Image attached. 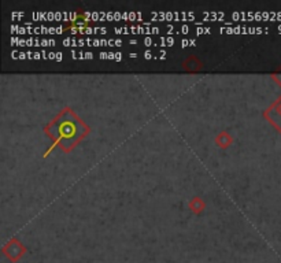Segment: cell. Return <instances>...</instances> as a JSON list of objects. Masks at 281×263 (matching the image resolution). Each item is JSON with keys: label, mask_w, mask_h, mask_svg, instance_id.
I'll use <instances>...</instances> for the list:
<instances>
[{"label": "cell", "mask_w": 281, "mask_h": 263, "mask_svg": "<svg viewBox=\"0 0 281 263\" xmlns=\"http://www.w3.org/2000/svg\"><path fill=\"white\" fill-rule=\"evenodd\" d=\"M44 132L53 140V145L44 154L46 158L55 148V145H59L62 151L66 152L73 150L74 145H77L80 140H83L89 133V128L69 107H66L65 110H62V113L56 115V118H53L47 125Z\"/></svg>", "instance_id": "cell-1"}, {"label": "cell", "mask_w": 281, "mask_h": 263, "mask_svg": "<svg viewBox=\"0 0 281 263\" xmlns=\"http://www.w3.org/2000/svg\"><path fill=\"white\" fill-rule=\"evenodd\" d=\"M26 252V248L22 245V243L18 239H11L7 244L3 247V254L7 256L11 262H18L23 254Z\"/></svg>", "instance_id": "cell-2"}, {"label": "cell", "mask_w": 281, "mask_h": 263, "mask_svg": "<svg viewBox=\"0 0 281 263\" xmlns=\"http://www.w3.org/2000/svg\"><path fill=\"white\" fill-rule=\"evenodd\" d=\"M263 115L266 120L281 133V96L270 105V107L263 113Z\"/></svg>", "instance_id": "cell-3"}, {"label": "cell", "mask_w": 281, "mask_h": 263, "mask_svg": "<svg viewBox=\"0 0 281 263\" xmlns=\"http://www.w3.org/2000/svg\"><path fill=\"white\" fill-rule=\"evenodd\" d=\"M182 68L188 71H198L202 69V62L196 58V56H190L188 59L182 63Z\"/></svg>", "instance_id": "cell-4"}, {"label": "cell", "mask_w": 281, "mask_h": 263, "mask_svg": "<svg viewBox=\"0 0 281 263\" xmlns=\"http://www.w3.org/2000/svg\"><path fill=\"white\" fill-rule=\"evenodd\" d=\"M215 143L221 148H227L232 144V137L228 135V132H221L220 135L215 137Z\"/></svg>", "instance_id": "cell-5"}, {"label": "cell", "mask_w": 281, "mask_h": 263, "mask_svg": "<svg viewBox=\"0 0 281 263\" xmlns=\"http://www.w3.org/2000/svg\"><path fill=\"white\" fill-rule=\"evenodd\" d=\"M188 206H190V209L193 211L195 214H200V212L203 211V209L206 207L205 202H203L200 197H193V199H192V200L190 202V204H188Z\"/></svg>", "instance_id": "cell-6"}, {"label": "cell", "mask_w": 281, "mask_h": 263, "mask_svg": "<svg viewBox=\"0 0 281 263\" xmlns=\"http://www.w3.org/2000/svg\"><path fill=\"white\" fill-rule=\"evenodd\" d=\"M47 15H48V13H43V11H38V21H48L47 19Z\"/></svg>", "instance_id": "cell-7"}, {"label": "cell", "mask_w": 281, "mask_h": 263, "mask_svg": "<svg viewBox=\"0 0 281 263\" xmlns=\"http://www.w3.org/2000/svg\"><path fill=\"white\" fill-rule=\"evenodd\" d=\"M129 21H130V22H136V21H137V13H135V11H130V13H129Z\"/></svg>", "instance_id": "cell-8"}, {"label": "cell", "mask_w": 281, "mask_h": 263, "mask_svg": "<svg viewBox=\"0 0 281 263\" xmlns=\"http://www.w3.org/2000/svg\"><path fill=\"white\" fill-rule=\"evenodd\" d=\"M273 80L281 87V73H276V74H273Z\"/></svg>", "instance_id": "cell-9"}, {"label": "cell", "mask_w": 281, "mask_h": 263, "mask_svg": "<svg viewBox=\"0 0 281 263\" xmlns=\"http://www.w3.org/2000/svg\"><path fill=\"white\" fill-rule=\"evenodd\" d=\"M154 44V41H152V38L150 37V36H147V37L144 38V45L145 47H150V45Z\"/></svg>", "instance_id": "cell-10"}, {"label": "cell", "mask_w": 281, "mask_h": 263, "mask_svg": "<svg viewBox=\"0 0 281 263\" xmlns=\"http://www.w3.org/2000/svg\"><path fill=\"white\" fill-rule=\"evenodd\" d=\"M100 17V11L98 13V11H92V21H98Z\"/></svg>", "instance_id": "cell-11"}, {"label": "cell", "mask_w": 281, "mask_h": 263, "mask_svg": "<svg viewBox=\"0 0 281 263\" xmlns=\"http://www.w3.org/2000/svg\"><path fill=\"white\" fill-rule=\"evenodd\" d=\"M166 44L167 47H172V45L175 44V38L172 37V36H169V37L166 38Z\"/></svg>", "instance_id": "cell-12"}, {"label": "cell", "mask_w": 281, "mask_h": 263, "mask_svg": "<svg viewBox=\"0 0 281 263\" xmlns=\"http://www.w3.org/2000/svg\"><path fill=\"white\" fill-rule=\"evenodd\" d=\"M106 19H108V21H114V13H113V11H107Z\"/></svg>", "instance_id": "cell-13"}, {"label": "cell", "mask_w": 281, "mask_h": 263, "mask_svg": "<svg viewBox=\"0 0 281 263\" xmlns=\"http://www.w3.org/2000/svg\"><path fill=\"white\" fill-rule=\"evenodd\" d=\"M25 15V13L23 11H21V13H11V17L16 19V18H21V17H23Z\"/></svg>", "instance_id": "cell-14"}, {"label": "cell", "mask_w": 281, "mask_h": 263, "mask_svg": "<svg viewBox=\"0 0 281 263\" xmlns=\"http://www.w3.org/2000/svg\"><path fill=\"white\" fill-rule=\"evenodd\" d=\"M62 18H63V13L56 11V13H55V19H56V21H62Z\"/></svg>", "instance_id": "cell-15"}, {"label": "cell", "mask_w": 281, "mask_h": 263, "mask_svg": "<svg viewBox=\"0 0 281 263\" xmlns=\"http://www.w3.org/2000/svg\"><path fill=\"white\" fill-rule=\"evenodd\" d=\"M173 18H175V14H173V13H170V11L165 14V19H167V21H172Z\"/></svg>", "instance_id": "cell-16"}, {"label": "cell", "mask_w": 281, "mask_h": 263, "mask_svg": "<svg viewBox=\"0 0 281 263\" xmlns=\"http://www.w3.org/2000/svg\"><path fill=\"white\" fill-rule=\"evenodd\" d=\"M71 40H73V38H70V37H66L65 38V40H63V45H65V47H70V43H71Z\"/></svg>", "instance_id": "cell-17"}, {"label": "cell", "mask_w": 281, "mask_h": 263, "mask_svg": "<svg viewBox=\"0 0 281 263\" xmlns=\"http://www.w3.org/2000/svg\"><path fill=\"white\" fill-rule=\"evenodd\" d=\"M190 32V28H188V25H182L181 26V33H184V35H187Z\"/></svg>", "instance_id": "cell-18"}, {"label": "cell", "mask_w": 281, "mask_h": 263, "mask_svg": "<svg viewBox=\"0 0 281 263\" xmlns=\"http://www.w3.org/2000/svg\"><path fill=\"white\" fill-rule=\"evenodd\" d=\"M190 44H191V43H190V40H188V38H184V40L181 41V47H182V48L188 47Z\"/></svg>", "instance_id": "cell-19"}, {"label": "cell", "mask_w": 281, "mask_h": 263, "mask_svg": "<svg viewBox=\"0 0 281 263\" xmlns=\"http://www.w3.org/2000/svg\"><path fill=\"white\" fill-rule=\"evenodd\" d=\"M122 18V14L120 13V11H115L114 13V21H120Z\"/></svg>", "instance_id": "cell-20"}, {"label": "cell", "mask_w": 281, "mask_h": 263, "mask_svg": "<svg viewBox=\"0 0 281 263\" xmlns=\"http://www.w3.org/2000/svg\"><path fill=\"white\" fill-rule=\"evenodd\" d=\"M47 19H48V21H53V19H55V13L50 11V13H48V15H47Z\"/></svg>", "instance_id": "cell-21"}, {"label": "cell", "mask_w": 281, "mask_h": 263, "mask_svg": "<svg viewBox=\"0 0 281 263\" xmlns=\"http://www.w3.org/2000/svg\"><path fill=\"white\" fill-rule=\"evenodd\" d=\"M17 45H19V47L26 45V40H25V38H18V43H17Z\"/></svg>", "instance_id": "cell-22"}, {"label": "cell", "mask_w": 281, "mask_h": 263, "mask_svg": "<svg viewBox=\"0 0 281 263\" xmlns=\"http://www.w3.org/2000/svg\"><path fill=\"white\" fill-rule=\"evenodd\" d=\"M144 58H145V59H151V58H152V53L150 51V50H147V51H145Z\"/></svg>", "instance_id": "cell-23"}, {"label": "cell", "mask_w": 281, "mask_h": 263, "mask_svg": "<svg viewBox=\"0 0 281 263\" xmlns=\"http://www.w3.org/2000/svg\"><path fill=\"white\" fill-rule=\"evenodd\" d=\"M41 45H43L44 48H46V47H48V45H50V40H47V38H43V40H41Z\"/></svg>", "instance_id": "cell-24"}, {"label": "cell", "mask_w": 281, "mask_h": 263, "mask_svg": "<svg viewBox=\"0 0 281 263\" xmlns=\"http://www.w3.org/2000/svg\"><path fill=\"white\" fill-rule=\"evenodd\" d=\"M93 33V28L91 26H87V29H85V35H92Z\"/></svg>", "instance_id": "cell-25"}, {"label": "cell", "mask_w": 281, "mask_h": 263, "mask_svg": "<svg viewBox=\"0 0 281 263\" xmlns=\"http://www.w3.org/2000/svg\"><path fill=\"white\" fill-rule=\"evenodd\" d=\"M40 33H48V28H46L44 25L40 26Z\"/></svg>", "instance_id": "cell-26"}, {"label": "cell", "mask_w": 281, "mask_h": 263, "mask_svg": "<svg viewBox=\"0 0 281 263\" xmlns=\"http://www.w3.org/2000/svg\"><path fill=\"white\" fill-rule=\"evenodd\" d=\"M93 58V53L91 51H88V53H85V59H92Z\"/></svg>", "instance_id": "cell-27"}, {"label": "cell", "mask_w": 281, "mask_h": 263, "mask_svg": "<svg viewBox=\"0 0 281 263\" xmlns=\"http://www.w3.org/2000/svg\"><path fill=\"white\" fill-rule=\"evenodd\" d=\"M240 17H242V14H240V13H233V14H232V18H233L235 21H237Z\"/></svg>", "instance_id": "cell-28"}, {"label": "cell", "mask_w": 281, "mask_h": 263, "mask_svg": "<svg viewBox=\"0 0 281 263\" xmlns=\"http://www.w3.org/2000/svg\"><path fill=\"white\" fill-rule=\"evenodd\" d=\"M100 59H108V53H100Z\"/></svg>", "instance_id": "cell-29"}, {"label": "cell", "mask_w": 281, "mask_h": 263, "mask_svg": "<svg viewBox=\"0 0 281 263\" xmlns=\"http://www.w3.org/2000/svg\"><path fill=\"white\" fill-rule=\"evenodd\" d=\"M187 18H188V19H193V18H195V14H193L192 11H188V13H187Z\"/></svg>", "instance_id": "cell-30"}, {"label": "cell", "mask_w": 281, "mask_h": 263, "mask_svg": "<svg viewBox=\"0 0 281 263\" xmlns=\"http://www.w3.org/2000/svg\"><path fill=\"white\" fill-rule=\"evenodd\" d=\"M203 33H205V29H203V28H202V26H199L198 29H196V35H203Z\"/></svg>", "instance_id": "cell-31"}, {"label": "cell", "mask_w": 281, "mask_h": 263, "mask_svg": "<svg viewBox=\"0 0 281 263\" xmlns=\"http://www.w3.org/2000/svg\"><path fill=\"white\" fill-rule=\"evenodd\" d=\"M151 33H154V35L159 33V28H157V26H152V28H151Z\"/></svg>", "instance_id": "cell-32"}, {"label": "cell", "mask_w": 281, "mask_h": 263, "mask_svg": "<svg viewBox=\"0 0 281 263\" xmlns=\"http://www.w3.org/2000/svg\"><path fill=\"white\" fill-rule=\"evenodd\" d=\"M114 32L117 35H121V33H123V28H114Z\"/></svg>", "instance_id": "cell-33"}, {"label": "cell", "mask_w": 281, "mask_h": 263, "mask_svg": "<svg viewBox=\"0 0 281 263\" xmlns=\"http://www.w3.org/2000/svg\"><path fill=\"white\" fill-rule=\"evenodd\" d=\"M115 60H122V53H115Z\"/></svg>", "instance_id": "cell-34"}, {"label": "cell", "mask_w": 281, "mask_h": 263, "mask_svg": "<svg viewBox=\"0 0 281 263\" xmlns=\"http://www.w3.org/2000/svg\"><path fill=\"white\" fill-rule=\"evenodd\" d=\"M122 19H125V21H126V19H129V13H126V11H125V13H122Z\"/></svg>", "instance_id": "cell-35"}, {"label": "cell", "mask_w": 281, "mask_h": 263, "mask_svg": "<svg viewBox=\"0 0 281 263\" xmlns=\"http://www.w3.org/2000/svg\"><path fill=\"white\" fill-rule=\"evenodd\" d=\"M62 55H63L62 53H56V58H55V60H56V62H61V60H62Z\"/></svg>", "instance_id": "cell-36"}, {"label": "cell", "mask_w": 281, "mask_h": 263, "mask_svg": "<svg viewBox=\"0 0 281 263\" xmlns=\"http://www.w3.org/2000/svg\"><path fill=\"white\" fill-rule=\"evenodd\" d=\"M26 45H28V47H32V45H35L33 44V38H28V40H26Z\"/></svg>", "instance_id": "cell-37"}, {"label": "cell", "mask_w": 281, "mask_h": 263, "mask_svg": "<svg viewBox=\"0 0 281 263\" xmlns=\"http://www.w3.org/2000/svg\"><path fill=\"white\" fill-rule=\"evenodd\" d=\"M32 17H33V19H35V21H38V13H37V11H33V14H32Z\"/></svg>", "instance_id": "cell-38"}, {"label": "cell", "mask_w": 281, "mask_h": 263, "mask_svg": "<svg viewBox=\"0 0 281 263\" xmlns=\"http://www.w3.org/2000/svg\"><path fill=\"white\" fill-rule=\"evenodd\" d=\"M92 45H95V47H99V45H102L100 44V40L95 38V40H93V43H92Z\"/></svg>", "instance_id": "cell-39"}, {"label": "cell", "mask_w": 281, "mask_h": 263, "mask_svg": "<svg viewBox=\"0 0 281 263\" xmlns=\"http://www.w3.org/2000/svg\"><path fill=\"white\" fill-rule=\"evenodd\" d=\"M41 56H43V59H44V60L48 59V53H47L46 50H43V53H41Z\"/></svg>", "instance_id": "cell-40"}, {"label": "cell", "mask_w": 281, "mask_h": 263, "mask_svg": "<svg viewBox=\"0 0 281 263\" xmlns=\"http://www.w3.org/2000/svg\"><path fill=\"white\" fill-rule=\"evenodd\" d=\"M160 45H162V47H166V38L165 37H160Z\"/></svg>", "instance_id": "cell-41"}, {"label": "cell", "mask_w": 281, "mask_h": 263, "mask_svg": "<svg viewBox=\"0 0 281 263\" xmlns=\"http://www.w3.org/2000/svg\"><path fill=\"white\" fill-rule=\"evenodd\" d=\"M55 58H56V53H48V59H55Z\"/></svg>", "instance_id": "cell-42"}, {"label": "cell", "mask_w": 281, "mask_h": 263, "mask_svg": "<svg viewBox=\"0 0 281 263\" xmlns=\"http://www.w3.org/2000/svg\"><path fill=\"white\" fill-rule=\"evenodd\" d=\"M261 18H262L261 13H255V14H254V19H261Z\"/></svg>", "instance_id": "cell-43"}, {"label": "cell", "mask_w": 281, "mask_h": 263, "mask_svg": "<svg viewBox=\"0 0 281 263\" xmlns=\"http://www.w3.org/2000/svg\"><path fill=\"white\" fill-rule=\"evenodd\" d=\"M62 32H63V26H58V28H56V35H61Z\"/></svg>", "instance_id": "cell-44"}, {"label": "cell", "mask_w": 281, "mask_h": 263, "mask_svg": "<svg viewBox=\"0 0 281 263\" xmlns=\"http://www.w3.org/2000/svg\"><path fill=\"white\" fill-rule=\"evenodd\" d=\"M108 59H114L115 60V53H108Z\"/></svg>", "instance_id": "cell-45"}, {"label": "cell", "mask_w": 281, "mask_h": 263, "mask_svg": "<svg viewBox=\"0 0 281 263\" xmlns=\"http://www.w3.org/2000/svg\"><path fill=\"white\" fill-rule=\"evenodd\" d=\"M28 58V55L25 53H19V59H26Z\"/></svg>", "instance_id": "cell-46"}, {"label": "cell", "mask_w": 281, "mask_h": 263, "mask_svg": "<svg viewBox=\"0 0 281 263\" xmlns=\"http://www.w3.org/2000/svg\"><path fill=\"white\" fill-rule=\"evenodd\" d=\"M210 17H211V19H217V18H218V13H211V14H210Z\"/></svg>", "instance_id": "cell-47"}, {"label": "cell", "mask_w": 281, "mask_h": 263, "mask_svg": "<svg viewBox=\"0 0 281 263\" xmlns=\"http://www.w3.org/2000/svg\"><path fill=\"white\" fill-rule=\"evenodd\" d=\"M115 45H117V47H121V45H122V40H120V38H117V40H115Z\"/></svg>", "instance_id": "cell-48"}, {"label": "cell", "mask_w": 281, "mask_h": 263, "mask_svg": "<svg viewBox=\"0 0 281 263\" xmlns=\"http://www.w3.org/2000/svg\"><path fill=\"white\" fill-rule=\"evenodd\" d=\"M43 56H41V53H35V59H41Z\"/></svg>", "instance_id": "cell-49"}, {"label": "cell", "mask_w": 281, "mask_h": 263, "mask_svg": "<svg viewBox=\"0 0 281 263\" xmlns=\"http://www.w3.org/2000/svg\"><path fill=\"white\" fill-rule=\"evenodd\" d=\"M71 55H73V59H77V53H76V50H74V48L71 50Z\"/></svg>", "instance_id": "cell-50"}, {"label": "cell", "mask_w": 281, "mask_h": 263, "mask_svg": "<svg viewBox=\"0 0 281 263\" xmlns=\"http://www.w3.org/2000/svg\"><path fill=\"white\" fill-rule=\"evenodd\" d=\"M84 43H85V40H83V38H80V40H78V45H80V47H83V45H85Z\"/></svg>", "instance_id": "cell-51"}, {"label": "cell", "mask_w": 281, "mask_h": 263, "mask_svg": "<svg viewBox=\"0 0 281 263\" xmlns=\"http://www.w3.org/2000/svg\"><path fill=\"white\" fill-rule=\"evenodd\" d=\"M227 32H228L229 35H232V33H235V29H233V28H228V29H227Z\"/></svg>", "instance_id": "cell-52"}, {"label": "cell", "mask_w": 281, "mask_h": 263, "mask_svg": "<svg viewBox=\"0 0 281 263\" xmlns=\"http://www.w3.org/2000/svg\"><path fill=\"white\" fill-rule=\"evenodd\" d=\"M173 30V25H167V33H170Z\"/></svg>", "instance_id": "cell-53"}, {"label": "cell", "mask_w": 281, "mask_h": 263, "mask_svg": "<svg viewBox=\"0 0 281 263\" xmlns=\"http://www.w3.org/2000/svg\"><path fill=\"white\" fill-rule=\"evenodd\" d=\"M190 43H191V47H195V45H196V41H195V40H193V38H192V40H190Z\"/></svg>", "instance_id": "cell-54"}, {"label": "cell", "mask_w": 281, "mask_h": 263, "mask_svg": "<svg viewBox=\"0 0 281 263\" xmlns=\"http://www.w3.org/2000/svg\"><path fill=\"white\" fill-rule=\"evenodd\" d=\"M141 18H143L141 13H137V21H141Z\"/></svg>", "instance_id": "cell-55"}, {"label": "cell", "mask_w": 281, "mask_h": 263, "mask_svg": "<svg viewBox=\"0 0 281 263\" xmlns=\"http://www.w3.org/2000/svg\"><path fill=\"white\" fill-rule=\"evenodd\" d=\"M129 56H130V58H133V59H135V58H137V53H129Z\"/></svg>", "instance_id": "cell-56"}, {"label": "cell", "mask_w": 281, "mask_h": 263, "mask_svg": "<svg viewBox=\"0 0 281 263\" xmlns=\"http://www.w3.org/2000/svg\"><path fill=\"white\" fill-rule=\"evenodd\" d=\"M107 43H108V41H106V40H100V44L102 45H107Z\"/></svg>", "instance_id": "cell-57"}, {"label": "cell", "mask_w": 281, "mask_h": 263, "mask_svg": "<svg viewBox=\"0 0 281 263\" xmlns=\"http://www.w3.org/2000/svg\"><path fill=\"white\" fill-rule=\"evenodd\" d=\"M262 17H263V19H267V18H269V14H267V13H263Z\"/></svg>", "instance_id": "cell-58"}, {"label": "cell", "mask_w": 281, "mask_h": 263, "mask_svg": "<svg viewBox=\"0 0 281 263\" xmlns=\"http://www.w3.org/2000/svg\"><path fill=\"white\" fill-rule=\"evenodd\" d=\"M210 32H211V30H210V28H205V33L210 35Z\"/></svg>", "instance_id": "cell-59"}, {"label": "cell", "mask_w": 281, "mask_h": 263, "mask_svg": "<svg viewBox=\"0 0 281 263\" xmlns=\"http://www.w3.org/2000/svg\"><path fill=\"white\" fill-rule=\"evenodd\" d=\"M100 29L99 28H93V33H99Z\"/></svg>", "instance_id": "cell-60"}, {"label": "cell", "mask_w": 281, "mask_h": 263, "mask_svg": "<svg viewBox=\"0 0 281 263\" xmlns=\"http://www.w3.org/2000/svg\"><path fill=\"white\" fill-rule=\"evenodd\" d=\"M100 32H102V33L105 35V33H106V32H107V29H106V28H100Z\"/></svg>", "instance_id": "cell-61"}, {"label": "cell", "mask_w": 281, "mask_h": 263, "mask_svg": "<svg viewBox=\"0 0 281 263\" xmlns=\"http://www.w3.org/2000/svg\"><path fill=\"white\" fill-rule=\"evenodd\" d=\"M50 45H55V40H53V38H51V40H50Z\"/></svg>", "instance_id": "cell-62"}]
</instances>
